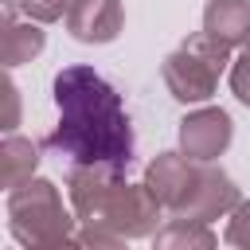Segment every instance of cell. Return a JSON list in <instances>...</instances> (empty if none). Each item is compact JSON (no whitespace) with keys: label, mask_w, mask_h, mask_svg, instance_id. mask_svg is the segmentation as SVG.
I'll list each match as a JSON object with an SVG mask.
<instances>
[{"label":"cell","mask_w":250,"mask_h":250,"mask_svg":"<svg viewBox=\"0 0 250 250\" xmlns=\"http://www.w3.org/2000/svg\"><path fill=\"white\" fill-rule=\"evenodd\" d=\"M74 219L51 180H27L8 191V230L23 246H66Z\"/></svg>","instance_id":"7a4b0ae2"},{"label":"cell","mask_w":250,"mask_h":250,"mask_svg":"<svg viewBox=\"0 0 250 250\" xmlns=\"http://www.w3.org/2000/svg\"><path fill=\"white\" fill-rule=\"evenodd\" d=\"M203 31L230 51L250 39V0H207L203 8Z\"/></svg>","instance_id":"9c48e42d"},{"label":"cell","mask_w":250,"mask_h":250,"mask_svg":"<svg viewBox=\"0 0 250 250\" xmlns=\"http://www.w3.org/2000/svg\"><path fill=\"white\" fill-rule=\"evenodd\" d=\"M59 125L47 137V148L70 164H105L125 172L133 164V125L121 105V94L94 66H62L55 74Z\"/></svg>","instance_id":"6da1fadb"},{"label":"cell","mask_w":250,"mask_h":250,"mask_svg":"<svg viewBox=\"0 0 250 250\" xmlns=\"http://www.w3.org/2000/svg\"><path fill=\"white\" fill-rule=\"evenodd\" d=\"M152 242L156 246H215V234H211V227L203 223V219H188V215H176V219H168V227L164 230H156L152 234Z\"/></svg>","instance_id":"7c38bea8"},{"label":"cell","mask_w":250,"mask_h":250,"mask_svg":"<svg viewBox=\"0 0 250 250\" xmlns=\"http://www.w3.org/2000/svg\"><path fill=\"white\" fill-rule=\"evenodd\" d=\"M20 12H23L27 20L55 23V20H66V12H70V0H20Z\"/></svg>","instance_id":"5bb4252c"},{"label":"cell","mask_w":250,"mask_h":250,"mask_svg":"<svg viewBox=\"0 0 250 250\" xmlns=\"http://www.w3.org/2000/svg\"><path fill=\"white\" fill-rule=\"evenodd\" d=\"M230 94L242 102V105H250V39L238 47V55L230 59Z\"/></svg>","instance_id":"4fadbf2b"},{"label":"cell","mask_w":250,"mask_h":250,"mask_svg":"<svg viewBox=\"0 0 250 250\" xmlns=\"http://www.w3.org/2000/svg\"><path fill=\"white\" fill-rule=\"evenodd\" d=\"M227 62H230V47L211 39L207 31H195L164 59V86L172 90L176 102L199 105L215 94L219 74L227 70Z\"/></svg>","instance_id":"3957f363"},{"label":"cell","mask_w":250,"mask_h":250,"mask_svg":"<svg viewBox=\"0 0 250 250\" xmlns=\"http://www.w3.org/2000/svg\"><path fill=\"white\" fill-rule=\"evenodd\" d=\"M47 47V35L39 31V20L31 23H4V35H0V59H4V66L8 70H16V66H23V62H31L39 51Z\"/></svg>","instance_id":"8fae6325"},{"label":"cell","mask_w":250,"mask_h":250,"mask_svg":"<svg viewBox=\"0 0 250 250\" xmlns=\"http://www.w3.org/2000/svg\"><path fill=\"white\" fill-rule=\"evenodd\" d=\"M227 242H230V246L250 250V203H238V207L230 211V223H227Z\"/></svg>","instance_id":"9a60e30c"},{"label":"cell","mask_w":250,"mask_h":250,"mask_svg":"<svg viewBox=\"0 0 250 250\" xmlns=\"http://www.w3.org/2000/svg\"><path fill=\"white\" fill-rule=\"evenodd\" d=\"M35 168H39V145L27 141V137L8 133L4 145H0V184L12 191L20 184L35 180Z\"/></svg>","instance_id":"30bf717a"},{"label":"cell","mask_w":250,"mask_h":250,"mask_svg":"<svg viewBox=\"0 0 250 250\" xmlns=\"http://www.w3.org/2000/svg\"><path fill=\"white\" fill-rule=\"evenodd\" d=\"M70 4H74V0H70Z\"/></svg>","instance_id":"e0dca14e"},{"label":"cell","mask_w":250,"mask_h":250,"mask_svg":"<svg viewBox=\"0 0 250 250\" xmlns=\"http://www.w3.org/2000/svg\"><path fill=\"white\" fill-rule=\"evenodd\" d=\"M125 8L121 0H74L66 12V31L78 43H113L121 35Z\"/></svg>","instance_id":"52a82bcc"},{"label":"cell","mask_w":250,"mask_h":250,"mask_svg":"<svg viewBox=\"0 0 250 250\" xmlns=\"http://www.w3.org/2000/svg\"><path fill=\"white\" fill-rule=\"evenodd\" d=\"M4 90H8V121H4V129H8V133H12V129H16V86H12V82H8V86H4Z\"/></svg>","instance_id":"2e32d148"},{"label":"cell","mask_w":250,"mask_h":250,"mask_svg":"<svg viewBox=\"0 0 250 250\" xmlns=\"http://www.w3.org/2000/svg\"><path fill=\"white\" fill-rule=\"evenodd\" d=\"M238 203H242V199H238V188L230 184V176H227V172H219V168H211V164H203L199 184H195V191H191V199L184 203V211H180V215L211 223V219L230 215Z\"/></svg>","instance_id":"ba28073f"},{"label":"cell","mask_w":250,"mask_h":250,"mask_svg":"<svg viewBox=\"0 0 250 250\" xmlns=\"http://www.w3.org/2000/svg\"><path fill=\"white\" fill-rule=\"evenodd\" d=\"M199 172H203V160H191L188 152H160V156L148 164L145 184H148V191L160 199L164 211L180 215L184 203L191 199L195 184H199Z\"/></svg>","instance_id":"5b68a950"},{"label":"cell","mask_w":250,"mask_h":250,"mask_svg":"<svg viewBox=\"0 0 250 250\" xmlns=\"http://www.w3.org/2000/svg\"><path fill=\"white\" fill-rule=\"evenodd\" d=\"M230 137H234V121L219 105H203L180 121V152H188L191 160H203V164L223 156Z\"/></svg>","instance_id":"8992f818"},{"label":"cell","mask_w":250,"mask_h":250,"mask_svg":"<svg viewBox=\"0 0 250 250\" xmlns=\"http://www.w3.org/2000/svg\"><path fill=\"white\" fill-rule=\"evenodd\" d=\"M160 199L148 191V184H125V176L109 188L102 211L94 223L117 230L121 238H145V234H156V223H160Z\"/></svg>","instance_id":"277c9868"}]
</instances>
